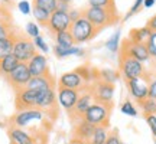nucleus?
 <instances>
[{"label": "nucleus", "mask_w": 156, "mask_h": 144, "mask_svg": "<svg viewBox=\"0 0 156 144\" xmlns=\"http://www.w3.org/2000/svg\"><path fill=\"white\" fill-rule=\"evenodd\" d=\"M83 16L88 20L97 30L106 28L108 25H113L116 22L117 16L116 7H87L83 12Z\"/></svg>", "instance_id": "f257e3e1"}, {"label": "nucleus", "mask_w": 156, "mask_h": 144, "mask_svg": "<svg viewBox=\"0 0 156 144\" xmlns=\"http://www.w3.org/2000/svg\"><path fill=\"white\" fill-rule=\"evenodd\" d=\"M112 110H113V105H110V104L94 102L87 110V112L83 115V120H85L90 124H93L94 127H98V125H107L108 127Z\"/></svg>", "instance_id": "f03ea898"}, {"label": "nucleus", "mask_w": 156, "mask_h": 144, "mask_svg": "<svg viewBox=\"0 0 156 144\" xmlns=\"http://www.w3.org/2000/svg\"><path fill=\"white\" fill-rule=\"evenodd\" d=\"M46 117V112L39 108H25L17 110V112L12 117V125L19 128H29L34 122H42Z\"/></svg>", "instance_id": "7ed1b4c3"}, {"label": "nucleus", "mask_w": 156, "mask_h": 144, "mask_svg": "<svg viewBox=\"0 0 156 144\" xmlns=\"http://www.w3.org/2000/svg\"><path fill=\"white\" fill-rule=\"evenodd\" d=\"M97 32L98 30L84 16H81L77 20H74L71 23V28H69V33H71L75 43H85V42H88V40H91L97 35Z\"/></svg>", "instance_id": "20e7f679"}, {"label": "nucleus", "mask_w": 156, "mask_h": 144, "mask_svg": "<svg viewBox=\"0 0 156 144\" xmlns=\"http://www.w3.org/2000/svg\"><path fill=\"white\" fill-rule=\"evenodd\" d=\"M120 72H122L123 78L126 81H130V79H134V78L146 77L145 65L142 62L130 58V56L124 55V53L120 55Z\"/></svg>", "instance_id": "39448f33"}, {"label": "nucleus", "mask_w": 156, "mask_h": 144, "mask_svg": "<svg viewBox=\"0 0 156 144\" xmlns=\"http://www.w3.org/2000/svg\"><path fill=\"white\" fill-rule=\"evenodd\" d=\"M38 50L35 48L34 40H30L26 36H16L15 38V45H13V52L12 55L16 58L19 62L28 63L30 58L36 53Z\"/></svg>", "instance_id": "423d86ee"}, {"label": "nucleus", "mask_w": 156, "mask_h": 144, "mask_svg": "<svg viewBox=\"0 0 156 144\" xmlns=\"http://www.w3.org/2000/svg\"><path fill=\"white\" fill-rule=\"evenodd\" d=\"M90 92L93 94L95 102L110 104V105H113V98H114V85L101 82V81H94V84L90 87Z\"/></svg>", "instance_id": "0eeeda50"}, {"label": "nucleus", "mask_w": 156, "mask_h": 144, "mask_svg": "<svg viewBox=\"0 0 156 144\" xmlns=\"http://www.w3.org/2000/svg\"><path fill=\"white\" fill-rule=\"evenodd\" d=\"M126 85H127L129 94L134 101L140 102V101L146 100L149 97V79H147V75L126 81Z\"/></svg>", "instance_id": "6e6552de"}, {"label": "nucleus", "mask_w": 156, "mask_h": 144, "mask_svg": "<svg viewBox=\"0 0 156 144\" xmlns=\"http://www.w3.org/2000/svg\"><path fill=\"white\" fill-rule=\"evenodd\" d=\"M122 53L130 56V58H133V59L142 62V63L151 61V55L147 52L146 43H136V42H130L129 39H126L124 43H123Z\"/></svg>", "instance_id": "1a4fd4ad"}, {"label": "nucleus", "mask_w": 156, "mask_h": 144, "mask_svg": "<svg viewBox=\"0 0 156 144\" xmlns=\"http://www.w3.org/2000/svg\"><path fill=\"white\" fill-rule=\"evenodd\" d=\"M58 87L62 88H69V89H75V91H84L85 88V79H84L83 74L80 69L75 71H69L62 74L59 79H58Z\"/></svg>", "instance_id": "9d476101"}, {"label": "nucleus", "mask_w": 156, "mask_h": 144, "mask_svg": "<svg viewBox=\"0 0 156 144\" xmlns=\"http://www.w3.org/2000/svg\"><path fill=\"white\" fill-rule=\"evenodd\" d=\"M78 97H80V91H75V89L62 88V87H58V89H56V104L62 110L68 111L69 114L75 108Z\"/></svg>", "instance_id": "9b49d317"}, {"label": "nucleus", "mask_w": 156, "mask_h": 144, "mask_svg": "<svg viewBox=\"0 0 156 144\" xmlns=\"http://www.w3.org/2000/svg\"><path fill=\"white\" fill-rule=\"evenodd\" d=\"M30 78H32V75H30V72H29V69H28V65L23 63V62H19V65L12 71L10 75L7 77V81H9V84L17 91V89L26 88V85H28V82L30 81Z\"/></svg>", "instance_id": "f8f14e48"}, {"label": "nucleus", "mask_w": 156, "mask_h": 144, "mask_svg": "<svg viewBox=\"0 0 156 144\" xmlns=\"http://www.w3.org/2000/svg\"><path fill=\"white\" fill-rule=\"evenodd\" d=\"M71 19H69V15L68 12H61V10H55L52 15L49 16V20H48V29L54 33H58V32H64V30H69L71 28Z\"/></svg>", "instance_id": "ddd939ff"}, {"label": "nucleus", "mask_w": 156, "mask_h": 144, "mask_svg": "<svg viewBox=\"0 0 156 144\" xmlns=\"http://www.w3.org/2000/svg\"><path fill=\"white\" fill-rule=\"evenodd\" d=\"M28 69L32 77H44V75H49V65H48V59L44 53L36 52L30 61L26 63Z\"/></svg>", "instance_id": "4468645a"}, {"label": "nucleus", "mask_w": 156, "mask_h": 144, "mask_svg": "<svg viewBox=\"0 0 156 144\" xmlns=\"http://www.w3.org/2000/svg\"><path fill=\"white\" fill-rule=\"evenodd\" d=\"M38 104V91H32L29 88H22L16 91V108H36Z\"/></svg>", "instance_id": "2eb2a0df"}, {"label": "nucleus", "mask_w": 156, "mask_h": 144, "mask_svg": "<svg viewBox=\"0 0 156 144\" xmlns=\"http://www.w3.org/2000/svg\"><path fill=\"white\" fill-rule=\"evenodd\" d=\"M56 107V91L54 88H48V89H42L38 91V104L36 108L45 111V112H49V111L55 110Z\"/></svg>", "instance_id": "dca6fc26"}, {"label": "nucleus", "mask_w": 156, "mask_h": 144, "mask_svg": "<svg viewBox=\"0 0 156 144\" xmlns=\"http://www.w3.org/2000/svg\"><path fill=\"white\" fill-rule=\"evenodd\" d=\"M7 134H9V139H10L12 144H36L34 134L29 133L28 130H25V128H19L12 125L9 128Z\"/></svg>", "instance_id": "f3484780"}, {"label": "nucleus", "mask_w": 156, "mask_h": 144, "mask_svg": "<svg viewBox=\"0 0 156 144\" xmlns=\"http://www.w3.org/2000/svg\"><path fill=\"white\" fill-rule=\"evenodd\" d=\"M94 102H95L94 97L90 92V89H87V91L84 89V92H80V97H78V101H77V104H75V108H74V111L71 114H75L78 118H83V115L87 112V110Z\"/></svg>", "instance_id": "a211bd4d"}, {"label": "nucleus", "mask_w": 156, "mask_h": 144, "mask_svg": "<svg viewBox=\"0 0 156 144\" xmlns=\"http://www.w3.org/2000/svg\"><path fill=\"white\" fill-rule=\"evenodd\" d=\"M26 88L32 89V91H42V89L54 88V79L49 75H44V77H32L30 81L28 82Z\"/></svg>", "instance_id": "6ab92c4d"}, {"label": "nucleus", "mask_w": 156, "mask_h": 144, "mask_svg": "<svg viewBox=\"0 0 156 144\" xmlns=\"http://www.w3.org/2000/svg\"><path fill=\"white\" fill-rule=\"evenodd\" d=\"M94 125L87 122L85 120L80 118V121L75 124V139L77 140H83V141H87L88 143L91 135L94 133Z\"/></svg>", "instance_id": "aec40b11"}, {"label": "nucleus", "mask_w": 156, "mask_h": 144, "mask_svg": "<svg viewBox=\"0 0 156 144\" xmlns=\"http://www.w3.org/2000/svg\"><path fill=\"white\" fill-rule=\"evenodd\" d=\"M17 65H19V61L13 55H7L5 58H0V75L7 78Z\"/></svg>", "instance_id": "412c9836"}, {"label": "nucleus", "mask_w": 156, "mask_h": 144, "mask_svg": "<svg viewBox=\"0 0 156 144\" xmlns=\"http://www.w3.org/2000/svg\"><path fill=\"white\" fill-rule=\"evenodd\" d=\"M54 53L58 58H68V56H84V49H81L80 46H71V48H62L55 45L54 46Z\"/></svg>", "instance_id": "4be33fe9"}, {"label": "nucleus", "mask_w": 156, "mask_h": 144, "mask_svg": "<svg viewBox=\"0 0 156 144\" xmlns=\"http://www.w3.org/2000/svg\"><path fill=\"white\" fill-rule=\"evenodd\" d=\"M152 30L147 26H143V28L139 29H133L130 30V35H129V40L130 42H136V43H146V40L149 39Z\"/></svg>", "instance_id": "5701e85b"}, {"label": "nucleus", "mask_w": 156, "mask_h": 144, "mask_svg": "<svg viewBox=\"0 0 156 144\" xmlns=\"http://www.w3.org/2000/svg\"><path fill=\"white\" fill-rule=\"evenodd\" d=\"M119 78H120V74L116 69H112V68H104V69H100L97 72V81H101V82L114 85V82Z\"/></svg>", "instance_id": "b1692460"}, {"label": "nucleus", "mask_w": 156, "mask_h": 144, "mask_svg": "<svg viewBox=\"0 0 156 144\" xmlns=\"http://www.w3.org/2000/svg\"><path fill=\"white\" fill-rule=\"evenodd\" d=\"M108 137V128L107 125H98L94 128V133L91 135L88 144H104Z\"/></svg>", "instance_id": "393cba45"}, {"label": "nucleus", "mask_w": 156, "mask_h": 144, "mask_svg": "<svg viewBox=\"0 0 156 144\" xmlns=\"http://www.w3.org/2000/svg\"><path fill=\"white\" fill-rule=\"evenodd\" d=\"M15 38L16 35L12 33L7 38L0 39V58H5L7 55H12L13 52V45H15Z\"/></svg>", "instance_id": "a878e982"}, {"label": "nucleus", "mask_w": 156, "mask_h": 144, "mask_svg": "<svg viewBox=\"0 0 156 144\" xmlns=\"http://www.w3.org/2000/svg\"><path fill=\"white\" fill-rule=\"evenodd\" d=\"M55 42L58 46H62V48L75 46V42H74V39H73V36H71V33H69V30H64V32L55 33Z\"/></svg>", "instance_id": "bb28decb"}, {"label": "nucleus", "mask_w": 156, "mask_h": 144, "mask_svg": "<svg viewBox=\"0 0 156 144\" xmlns=\"http://www.w3.org/2000/svg\"><path fill=\"white\" fill-rule=\"evenodd\" d=\"M34 6L52 15L56 10V7H58V2L56 0H34Z\"/></svg>", "instance_id": "cd10ccee"}, {"label": "nucleus", "mask_w": 156, "mask_h": 144, "mask_svg": "<svg viewBox=\"0 0 156 144\" xmlns=\"http://www.w3.org/2000/svg\"><path fill=\"white\" fill-rule=\"evenodd\" d=\"M140 110L143 111L145 115H149V114H156V100H152V98H146V100L140 101L139 102Z\"/></svg>", "instance_id": "c85d7f7f"}, {"label": "nucleus", "mask_w": 156, "mask_h": 144, "mask_svg": "<svg viewBox=\"0 0 156 144\" xmlns=\"http://www.w3.org/2000/svg\"><path fill=\"white\" fill-rule=\"evenodd\" d=\"M32 15H34L35 20L39 23V25H42V26H46L48 25V20H49V13H46L45 10L42 9H39V7H35L32 6Z\"/></svg>", "instance_id": "c756f323"}, {"label": "nucleus", "mask_w": 156, "mask_h": 144, "mask_svg": "<svg viewBox=\"0 0 156 144\" xmlns=\"http://www.w3.org/2000/svg\"><path fill=\"white\" fill-rule=\"evenodd\" d=\"M106 48L110 50V52H113V53L122 48V45H120V30H116V32L110 36V39L107 40V43H106Z\"/></svg>", "instance_id": "7c9ffc66"}, {"label": "nucleus", "mask_w": 156, "mask_h": 144, "mask_svg": "<svg viewBox=\"0 0 156 144\" xmlns=\"http://www.w3.org/2000/svg\"><path fill=\"white\" fill-rule=\"evenodd\" d=\"M120 111H122V114H124V115L137 117V108L134 107V104L132 101H129V100H126L122 105H120Z\"/></svg>", "instance_id": "2f4dec72"}, {"label": "nucleus", "mask_w": 156, "mask_h": 144, "mask_svg": "<svg viewBox=\"0 0 156 144\" xmlns=\"http://www.w3.org/2000/svg\"><path fill=\"white\" fill-rule=\"evenodd\" d=\"M146 48H147V52H149L151 58L156 59V32H152L149 39L146 40Z\"/></svg>", "instance_id": "473e14b6"}, {"label": "nucleus", "mask_w": 156, "mask_h": 144, "mask_svg": "<svg viewBox=\"0 0 156 144\" xmlns=\"http://www.w3.org/2000/svg\"><path fill=\"white\" fill-rule=\"evenodd\" d=\"M34 45H35V48H36V50H38L39 53H44V55H46V53L49 52V46L46 45V42H45V39L42 38V36L35 38L34 39Z\"/></svg>", "instance_id": "72a5a7b5"}, {"label": "nucleus", "mask_w": 156, "mask_h": 144, "mask_svg": "<svg viewBox=\"0 0 156 144\" xmlns=\"http://www.w3.org/2000/svg\"><path fill=\"white\" fill-rule=\"evenodd\" d=\"M25 30H26V35H28V38H38V36H41V30H39V26L36 25L35 22H28L26 23V28H25Z\"/></svg>", "instance_id": "f704fd0d"}, {"label": "nucleus", "mask_w": 156, "mask_h": 144, "mask_svg": "<svg viewBox=\"0 0 156 144\" xmlns=\"http://www.w3.org/2000/svg\"><path fill=\"white\" fill-rule=\"evenodd\" d=\"M90 7H114V0H88Z\"/></svg>", "instance_id": "c9c22d12"}, {"label": "nucleus", "mask_w": 156, "mask_h": 144, "mask_svg": "<svg viewBox=\"0 0 156 144\" xmlns=\"http://www.w3.org/2000/svg\"><path fill=\"white\" fill-rule=\"evenodd\" d=\"M13 32H12V29H10V25L7 22H5V20H0V39L7 38Z\"/></svg>", "instance_id": "e433bc0d"}, {"label": "nucleus", "mask_w": 156, "mask_h": 144, "mask_svg": "<svg viewBox=\"0 0 156 144\" xmlns=\"http://www.w3.org/2000/svg\"><path fill=\"white\" fill-rule=\"evenodd\" d=\"M145 120L147 122V125L151 128L153 137L156 139V114H149V115H145Z\"/></svg>", "instance_id": "4c0bfd02"}, {"label": "nucleus", "mask_w": 156, "mask_h": 144, "mask_svg": "<svg viewBox=\"0 0 156 144\" xmlns=\"http://www.w3.org/2000/svg\"><path fill=\"white\" fill-rule=\"evenodd\" d=\"M17 9L23 15H30L32 13V7H30V3H29L28 0H20L17 3Z\"/></svg>", "instance_id": "58836bf2"}, {"label": "nucleus", "mask_w": 156, "mask_h": 144, "mask_svg": "<svg viewBox=\"0 0 156 144\" xmlns=\"http://www.w3.org/2000/svg\"><path fill=\"white\" fill-rule=\"evenodd\" d=\"M104 144H122V140H120V135L117 131H112L108 133V137H107L106 143Z\"/></svg>", "instance_id": "ea45409f"}, {"label": "nucleus", "mask_w": 156, "mask_h": 144, "mask_svg": "<svg viewBox=\"0 0 156 144\" xmlns=\"http://www.w3.org/2000/svg\"><path fill=\"white\" fill-rule=\"evenodd\" d=\"M149 98L156 100V78L149 81Z\"/></svg>", "instance_id": "a19ab883"}, {"label": "nucleus", "mask_w": 156, "mask_h": 144, "mask_svg": "<svg viewBox=\"0 0 156 144\" xmlns=\"http://www.w3.org/2000/svg\"><path fill=\"white\" fill-rule=\"evenodd\" d=\"M142 5H143V0H136V2H134V5L132 6V9H130V13L127 15V17L132 16L133 13H136V12L140 9V6H142Z\"/></svg>", "instance_id": "79ce46f5"}, {"label": "nucleus", "mask_w": 156, "mask_h": 144, "mask_svg": "<svg viewBox=\"0 0 156 144\" xmlns=\"http://www.w3.org/2000/svg\"><path fill=\"white\" fill-rule=\"evenodd\" d=\"M68 15H69V19H71V22H74V20H77V19H80V17L83 16V12L71 10V9H69V12H68Z\"/></svg>", "instance_id": "37998d69"}, {"label": "nucleus", "mask_w": 156, "mask_h": 144, "mask_svg": "<svg viewBox=\"0 0 156 144\" xmlns=\"http://www.w3.org/2000/svg\"><path fill=\"white\" fill-rule=\"evenodd\" d=\"M146 26L151 29L152 32H156V15L153 17H151V19H149V22H147V25H146Z\"/></svg>", "instance_id": "c03bdc74"}, {"label": "nucleus", "mask_w": 156, "mask_h": 144, "mask_svg": "<svg viewBox=\"0 0 156 144\" xmlns=\"http://www.w3.org/2000/svg\"><path fill=\"white\" fill-rule=\"evenodd\" d=\"M56 10L69 12V5H67V3H58V7H56Z\"/></svg>", "instance_id": "a18cd8bd"}, {"label": "nucleus", "mask_w": 156, "mask_h": 144, "mask_svg": "<svg viewBox=\"0 0 156 144\" xmlns=\"http://www.w3.org/2000/svg\"><path fill=\"white\" fill-rule=\"evenodd\" d=\"M153 5H155V0H143V5L142 6H145L146 9H149V7H152Z\"/></svg>", "instance_id": "49530a36"}, {"label": "nucleus", "mask_w": 156, "mask_h": 144, "mask_svg": "<svg viewBox=\"0 0 156 144\" xmlns=\"http://www.w3.org/2000/svg\"><path fill=\"white\" fill-rule=\"evenodd\" d=\"M71 144H88L87 141H83V140H77V139H74L73 141H71Z\"/></svg>", "instance_id": "de8ad7c7"}, {"label": "nucleus", "mask_w": 156, "mask_h": 144, "mask_svg": "<svg viewBox=\"0 0 156 144\" xmlns=\"http://www.w3.org/2000/svg\"><path fill=\"white\" fill-rule=\"evenodd\" d=\"M58 3H67V5H69L71 3V0H56Z\"/></svg>", "instance_id": "09e8293b"}, {"label": "nucleus", "mask_w": 156, "mask_h": 144, "mask_svg": "<svg viewBox=\"0 0 156 144\" xmlns=\"http://www.w3.org/2000/svg\"><path fill=\"white\" fill-rule=\"evenodd\" d=\"M2 2H5V3H9V2H10V0H2Z\"/></svg>", "instance_id": "8fccbe9b"}, {"label": "nucleus", "mask_w": 156, "mask_h": 144, "mask_svg": "<svg viewBox=\"0 0 156 144\" xmlns=\"http://www.w3.org/2000/svg\"><path fill=\"white\" fill-rule=\"evenodd\" d=\"M155 144H156V140H155Z\"/></svg>", "instance_id": "3c124183"}, {"label": "nucleus", "mask_w": 156, "mask_h": 144, "mask_svg": "<svg viewBox=\"0 0 156 144\" xmlns=\"http://www.w3.org/2000/svg\"><path fill=\"white\" fill-rule=\"evenodd\" d=\"M155 2H156V0H155Z\"/></svg>", "instance_id": "603ef678"}, {"label": "nucleus", "mask_w": 156, "mask_h": 144, "mask_svg": "<svg viewBox=\"0 0 156 144\" xmlns=\"http://www.w3.org/2000/svg\"><path fill=\"white\" fill-rule=\"evenodd\" d=\"M122 144H123V143H122Z\"/></svg>", "instance_id": "864d4df0"}]
</instances>
